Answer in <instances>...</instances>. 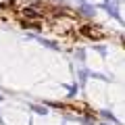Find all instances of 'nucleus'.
<instances>
[{
  "instance_id": "nucleus-1",
  "label": "nucleus",
  "mask_w": 125,
  "mask_h": 125,
  "mask_svg": "<svg viewBox=\"0 0 125 125\" xmlns=\"http://www.w3.org/2000/svg\"><path fill=\"white\" fill-rule=\"evenodd\" d=\"M79 31L83 36H88V38H94V40H96V38H102V33H100V31H92V27H81Z\"/></svg>"
},
{
  "instance_id": "nucleus-2",
  "label": "nucleus",
  "mask_w": 125,
  "mask_h": 125,
  "mask_svg": "<svg viewBox=\"0 0 125 125\" xmlns=\"http://www.w3.org/2000/svg\"><path fill=\"white\" fill-rule=\"evenodd\" d=\"M23 15H25V17H38V13L33 9H25V10H23Z\"/></svg>"
}]
</instances>
